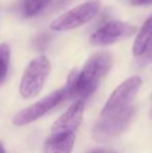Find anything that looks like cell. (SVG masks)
I'll return each instance as SVG.
<instances>
[{
  "instance_id": "cell-16",
  "label": "cell",
  "mask_w": 152,
  "mask_h": 153,
  "mask_svg": "<svg viewBox=\"0 0 152 153\" xmlns=\"http://www.w3.org/2000/svg\"><path fill=\"white\" fill-rule=\"evenodd\" d=\"M0 153H6L5 149H4V147H3V145H2L1 142H0Z\"/></svg>"
},
{
  "instance_id": "cell-7",
  "label": "cell",
  "mask_w": 152,
  "mask_h": 153,
  "mask_svg": "<svg viewBox=\"0 0 152 153\" xmlns=\"http://www.w3.org/2000/svg\"><path fill=\"white\" fill-rule=\"evenodd\" d=\"M141 85H142V79L138 75H134L124 80L108 99L101 111V115H105L129 106L131 101L138 94Z\"/></svg>"
},
{
  "instance_id": "cell-15",
  "label": "cell",
  "mask_w": 152,
  "mask_h": 153,
  "mask_svg": "<svg viewBox=\"0 0 152 153\" xmlns=\"http://www.w3.org/2000/svg\"><path fill=\"white\" fill-rule=\"evenodd\" d=\"M87 153H120L116 150H110V149H93L91 151H89Z\"/></svg>"
},
{
  "instance_id": "cell-4",
  "label": "cell",
  "mask_w": 152,
  "mask_h": 153,
  "mask_svg": "<svg viewBox=\"0 0 152 153\" xmlns=\"http://www.w3.org/2000/svg\"><path fill=\"white\" fill-rule=\"evenodd\" d=\"M100 6V0H87L57 17L50 24V28L54 31H68L82 26L95 18Z\"/></svg>"
},
{
  "instance_id": "cell-9",
  "label": "cell",
  "mask_w": 152,
  "mask_h": 153,
  "mask_svg": "<svg viewBox=\"0 0 152 153\" xmlns=\"http://www.w3.org/2000/svg\"><path fill=\"white\" fill-rule=\"evenodd\" d=\"M75 132L51 133L44 145V153H72Z\"/></svg>"
},
{
  "instance_id": "cell-11",
  "label": "cell",
  "mask_w": 152,
  "mask_h": 153,
  "mask_svg": "<svg viewBox=\"0 0 152 153\" xmlns=\"http://www.w3.org/2000/svg\"><path fill=\"white\" fill-rule=\"evenodd\" d=\"M52 0H23L22 14L24 17L31 18L44 10Z\"/></svg>"
},
{
  "instance_id": "cell-14",
  "label": "cell",
  "mask_w": 152,
  "mask_h": 153,
  "mask_svg": "<svg viewBox=\"0 0 152 153\" xmlns=\"http://www.w3.org/2000/svg\"><path fill=\"white\" fill-rule=\"evenodd\" d=\"M132 5L142 6V5H152V0H130Z\"/></svg>"
},
{
  "instance_id": "cell-1",
  "label": "cell",
  "mask_w": 152,
  "mask_h": 153,
  "mask_svg": "<svg viewBox=\"0 0 152 153\" xmlns=\"http://www.w3.org/2000/svg\"><path fill=\"white\" fill-rule=\"evenodd\" d=\"M113 57L108 52H98L92 55L80 71L73 69L64 87L66 99L89 98L99 87L101 80L110 71Z\"/></svg>"
},
{
  "instance_id": "cell-17",
  "label": "cell",
  "mask_w": 152,
  "mask_h": 153,
  "mask_svg": "<svg viewBox=\"0 0 152 153\" xmlns=\"http://www.w3.org/2000/svg\"><path fill=\"white\" fill-rule=\"evenodd\" d=\"M150 117H151V119H152V108H151V111H150Z\"/></svg>"
},
{
  "instance_id": "cell-8",
  "label": "cell",
  "mask_w": 152,
  "mask_h": 153,
  "mask_svg": "<svg viewBox=\"0 0 152 153\" xmlns=\"http://www.w3.org/2000/svg\"><path fill=\"white\" fill-rule=\"evenodd\" d=\"M83 113H85V101L77 99L54 122L51 127V133L75 132L82 122Z\"/></svg>"
},
{
  "instance_id": "cell-12",
  "label": "cell",
  "mask_w": 152,
  "mask_h": 153,
  "mask_svg": "<svg viewBox=\"0 0 152 153\" xmlns=\"http://www.w3.org/2000/svg\"><path fill=\"white\" fill-rule=\"evenodd\" d=\"M10 62V48L6 43L0 44V85L7 76Z\"/></svg>"
},
{
  "instance_id": "cell-10",
  "label": "cell",
  "mask_w": 152,
  "mask_h": 153,
  "mask_svg": "<svg viewBox=\"0 0 152 153\" xmlns=\"http://www.w3.org/2000/svg\"><path fill=\"white\" fill-rule=\"evenodd\" d=\"M152 40V15L146 20L141 30L139 31L133 46H132V53L136 57L140 56L145 51L146 47Z\"/></svg>"
},
{
  "instance_id": "cell-3",
  "label": "cell",
  "mask_w": 152,
  "mask_h": 153,
  "mask_svg": "<svg viewBox=\"0 0 152 153\" xmlns=\"http://www.w3.org/2000/svg\"><path fill=\"white\" fill-rule=\"evenodd\" d=\"M51 70L50 62L45 55H39L28 64L22 75L20 94L23 98H33L42 91Z\"/></svg>"
},
{
  "instance_id": "cell-5",
  "label": "cell",
  "mask_w": 152,
  "mask_h": 153,
  "mask_svg": "<svg viewBox=\"0 0 152 153\" xmlns=\"http://www.w3.org/2000/svg\"><path fill=\"white\" fill-rule=\"evenodd\" d=\"M65 99L66 95L64 88L56 90L39 100L35 104L19 111L13 119V123L17 126H24V125L30 124L43 117L45 114H47L50 109H52Z\"/></svg>"
},
{
  "instance_id": "cell-6",
  "label": "cell",
  "mask_w": 152,
  "mask_h": 153,
  "mask_svg": "<svg viewBox=\"0 0 152 153\" xmlns=\"http://www.w3.org/2000/svg\"><path fill=\"white\" fill-rule=\"evenodd\" d=\"M136 27L134 25L121 21H113L106 23L92 33L90 36V43L97 47L110 46L130 38L136 33Z\"/></svg>"
},
{
  "instance_id": "cell-13",
  "label": "cell",
  "mask_w": 152,
  "mask_h": 153,
  "mask_svg": "<svg viewBox=\"0 0 152 153\" xmlns=\"http://www.w3.org/2000/svg\"><path fill=\"white\" fill-rule=\"evenodd\" d=\"M152 62V40L148 44V46L146 47L145 51L136 57V65L140 68H144V67L148 66Z\"/></svg>"
},
{
  "instance_id": "cell-2",
  "label": "cell",
  "mask_w": 152,
  "mask_h": 153,
  "mask_svg": "<svg viewBox=\"0 0 152 153\" xmlns=\"http://www.w3.org/2000/svg\"><path fill=\"white\" fill-rule=\"evenodd\" d=\"M134 114V107L129 105L125 108L101 115V119L97 121L93 128V139L96 142L106 143L118 137L128 128Z\"/></svg>"
}]
</instances>
